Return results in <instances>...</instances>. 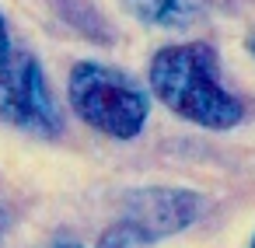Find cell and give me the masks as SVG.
I'll list each match as a JSON object with an SVG mask.
<instances>
[{"instance_id": "cell-1", "label": "cell", "mask_w": 255, "mask_h": 248, "mask_svg": "<svg viewBox=\"0 0 255 248\" xmlns=\"http://www.w3.org/2000/svg\"><path fill=\"white\" fill-rule=\"evenodd\" d=\"M147 84L164 109L203 129H234L245 105L220 81V56L210 42H175L154 53Z\"/></svg>"}, {"instance_id": "cell-2", "label": "cell", "mask_w": 255, "mask_h": 248, "mask_svg": "<svg viewBox=\"0 0 255 248\" xmlns=\"http://www.w3.org/2000/svg\"><path fill=\"white\" fill-rule=\"evenodd\" d=\"M67 98H70V109L91 129L112 140H136L150 116L147 88L133 81L126 70L98 60H81L70 67Z\"/></svg>"}, {"instance_id": "cell-3", "label": "cell", "mask_w": 255, "mask_h": 248, "mask_svg": "<svg viewBox=\"0 0 255 248\" xmlns=\"http://www.w3.org/2000/svg\"><path fill=\"white\" fill-rule=\"evenodd\" d=\"M203 213V196L192 189H133L123 203L119 220L102 234L98 248H143L171 238L196 224Z\"/></svg>"}, {"instance_id": "cell-4", "label": "cell", "mask_w": 255, "mask_h": 248, "mask_svg": "<svg viewBox=\"0 0 255 248\" xmlns=\"http://www.w3.org/2000/svg\"><path fill=\"white\" fill-rule=\"evenodd\" d=\"M0 123L46 140L63 133V116L53 102L39 56L11 53V60L0 67Z\"/></svg>"}, {"instance_id": "cell-5", "label": "cell", "mask_w": 255, "mask_h": 248, "mask_svg": "<svg viewBox=\"0 0 255 248\" xmlns=\"http://www.w3.org/2000/svg\"><path fill=\"white\" fill-rule=\"evenodd\" d=\"M129 7L154 28H192L206 18V0H133Z\"/></svg>"}, {"instance_id": "cell-6", "label": "cell", "mask_w": 255, "mask_h": 248, "mask_svg": "<svg viewBox=\"0 0 255 248\" xmlns=\"http://www.w3.org/2000/svg\"><path fill=\"white\" fill-rule=\"evenodd\" d=\"M11 35H7V21H4V14H0V67H4L7 60H11Z\"/></svg>"}, {"instance_id": "cell-7", "label": "cell", "mask_w": 255, "mask_h": 248, "mask_svg": "<svg viewBox=\"0 0 255 248\" xmlns=\"http://www.w3.org/2000/svg\"><path fill=\"white\" fill-rule=\"evenodd\" d=\"M53 248H84V245H81L77 238H60V241H56Z\"/></svg>"}, {"instance_id": "cell-8", "label": "cell", "mask_w": 255, "mask_h": 248, "mask_svg": "<svg viewBox=\"0 0 255 248\" xmlns=\"http://www.w3.org/2000/svg\"><path fill=\"white\" fill-rule=\"evenodd\" d=\"M7 224H11V217H7V210H4V206H0V234L7 231Z\"/></svg>"}, {"instance_id": "cell-9", "label": "cell", "mask_w": 255, "mask_h": 248, "mask_svg": "<svg viewBox=\"0 0 255 248\" xmlns=\"http://www.w3.org/2000/svg\"><path fill=\"white\" fill-rule=\"evenodd\" d=\"M248 53H252V60H255V39H252V42H248Z\"/></svg>"}, {"instance_id": "cell-10", "label": "cell", "mask_w": 255, "mask_h": 248, "mask_svg": "<svg viewBox=\"0 0 255 248\" xmlns=\"http://www.w3.org/2000/svg\"><path fill=\"white\" fill-rule=\"evenodd\" d=\"M248 248H255V234H252V245H248Z\"/></svg>"}]
</instances>
